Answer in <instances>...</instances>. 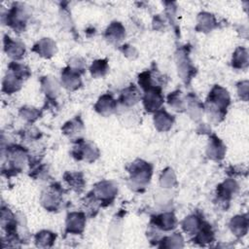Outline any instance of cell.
I'll return each mask as SVG.
<instances>
[{"label":"cell","instance_id":"6da1fadb","mask_svg":"<svg viewBox=\"0 0 249 249\" xmlns=\"http://www.w3.org/2000/svg\"><path fill=\"white\" fill-rule=\"evenodd\" d=\"M230 104L229 92L220 86H215L206 100V109L211 115L212 119L220 121L224 118L226 114L227 107Z\"/></svg>","mask_w":249,"mask_h":249},{"label":"cell","instance_id":"d590c367","mask_svg":"<svg viewBox=\"0 0 249 249\" xmlns=\"http://www.w3.org/2000/svg\"><path fill=\"white\" fill-rule=\"evenodd\" d=\"M238 94L239 96L244 99V100H247V96H248V82L247 81H244V82H241L239 85H238Z\"/></svg>","mask_w":249,"mask_h":249},{"label":"cell","instance_id":"d6986e66","mask_svg":"<svg viewBox=\"0 0 249 249\" xmlns=\"http://www.w3.org/2000/svg\"><path fill=\"white\" fill-rule=\"evenodd\" d=\"M33 51L44 57H51L55 53V43L50 38H44L34 46Z\"/></svg>","mask_w":249,"mask_h":249},{"label":"cell","instance_id":"f546056e","mask_svg":"<svg viewBox=\"0 0 249 249\" xmlns=\"http://www.w3.org/2000/svg\"><path fill=\"white\" fill-rule=\"evenodd\" d=\"M108 70V63L106 59H99L92 62L89 71L93 77H102Z\"/></svg>","mask_w":249,"mask_h":249},{"label":"cell","instance_id":"3957f363","mask_svg":"<svg viewBox=\"0 0 249 249\" xmlns=\"http://www.w3.org/2000/svg\"><path fill=\"white\" fill-rule=\"evenodd\" d=\"M6 18L7 24L10 25L15 30H17L18 32H19L24 29L27 19V13L22 5L17 3L9 11Z\"/></svg>","mask_w":249,"mask_h":249},{"label":"cell","instance_id":"7c38bea8","mask_svg":"<svg viewBox=\"0 0 249 249\" xmlns=\"http://www.w3.org/2000/svg\"><path fill=\"white\" fill-rule=\"evenodd\" d=\"M117 107V101L109 93L102 95L96 102L94 108L102 116L111 115Z\"/></svg>","mask_w":249,"mask_h":249},{"label":"cell","instance_id":"5b68a950","mask_svg":"<svg viewBox=\"0 0 249 249\" xmlns=\"http://www.w3.org/2000/svg\"><path fill=\"white\" fill-rule=\"evenodd\" d=\"M72 155L77 160H85L87 161H93L98 158V150L91 144L86 143L83 140L77 142V145L72 151Z\"/></svg>","mask_w":249,"mask_h":249},{"label":"cell","instance_id":"5bb4252c","mask_svg":"<svg viewBox=\"0 0 249 249\" xmlns=\"http://www.w3.org/2000/svg\"><path fill=\"white\" fill-rule=\"evenodd\" d=\"M206 153L210 159L218 160L224 158V155L226 153V147L218 137L213 135L209 139V144Z\"/></svg>","mask_w":249,"mask_h":249},{"label":"cell","instance_id":"8fae6325","mask_svg":"<svg viewBox=\"0 0 249 249\" xmlns=\"http://www.w3.org/2000/svg\"><path fill=\"white\" fill-rule=\"evenodd\" d=\"M177 65H178V72L185 82L187 79L190 80L192 75L194 74L195 68L192 66L191 62L189 61L188 55L185 51H179L177 53Z\"/></svg>","mask_w":249,"mask_h":249},{"label":"cell","instance_id":"52a82bcc","mask_svg":"<svg viewBox=\"0 0 249 249\" xmlns=\"http://www.w3.org/2000/svg\"><path fill=\"white\" fill-rule=\"evenodd\" d=\"M117 192L118 189L112 182L103 181L95 186L92 194L98 200L110 203V201L115 197Z\"/></svg>","mask_w":249,"mask_h":249},{"label":"cell","instance_id":"603a6c76","mask_svg":"<svg viewBox=\"0 0 249 249\" xmlns=\"http://www.w3.org/2000/svg\"><path fill=\"white\" fill-rule=\"evenodd\" d=\"M83 127H84V125H83V123H82L81 119L79 117H76L73 120L67 122L62 126L61 129L64 132V134H66L69 137H73V136H76V135L80 134Z\"/></svg>","mask_w":249,"mask_h":249},{"label":"cell","instance_id":"4fadbf2b","mask_svg":"<svg viewBox=\"0 0 249 249\" xmlns=\"http://www.w3.org/2000/svg\"><path fill=\"white\" fill-rule=\"evenodd\" d=\"M174 122L173 116L168 114L164 109L156 111L154 117V124L158 130L160 131H167L171 128Z\"/></svg>","mask_w":249,"mask_h":249},{"label":"cell","instance_id":"cb8c5ba5","mask_svg":"<svg viewBox=\"0 0 249 249\" xmlns=\"http://www.w3.org/2000/svg\"><path fill=\"white\" fill-rule=\"evenodd\" d=\"M248 65V53L244 48H237L232 55V66L234 68L243 69Z\"/></svg>","mask_w":249,"mask_h":249},{"label":"cell","instance_id":"7402d4cb","mask_svg":"<svg viewBox=\"0 0 249 249\" xmlns=\"http://www.w3.org/2000/svg\"><path fill=\"white\" fill-rule=\"evenodd\" d=\"M230 227L234 234L238 236L243 235L247 231L248 220L246 216H235L231 220Z\"/></svg>","mask_w":249,"mask_h":249},{"label":"cell","instance_id":"ba28073f","mask_svg":"<svg viewBox=\"0 0 249 249\" xmlns=\"http://www.w3.org/2000/svg\"><path fill=\"white\" fill-rule=\"evenodd\" d=\"M86 224V218L82 212H71L66 219V231L71 233H81Z\"/></svg>","mask_w":249,"mask_h":249},{"label":"cell","instance_id":"4316f807","mask_svg":"<svg viewBox=\"0 0 249 249\" xmlns=\"http://www.w3.org/2000/svg\"><path fill=\"white\" fill-rule=\"evenodd\" d=\"M55 239V234L49 231H42L35 235V243L38 247H49Z\"/></svg>","mask_w":249,"mask_h":249},{"label":"cell","instance_id":"4dcf8cb0","mask_svg":"<svg viewBox=\"0 0 249 249\" xmlns=\"http://www.w3.org/2000/svg\"><path fill=\"white\" fill-rule=\"evenodd\" d=\"M42 87L49 97H54L58 91V87L56 82L51 77H45L42 80Z\"/></svg>","mask_w":249,"mask_h":249},{"label":"cell","instance_id":"8d00e7d4","mask_svg":"<svg viewBox=\"0 0 249 249\" xmlns=\"http://www.w3.org/2000/svg\"><path fill=\"white\" fill-rule=\"evenodd\" d=\"M124 48L123 49V52H124V53L126 55V56H128V57H133V54H135L136 55V51H135V49L134 48H132L131 46H124Z\"/></svg>","mask_w":249,"mask_h":249},{"label":"cell","instance_id":"e575fe53","mask_svg":"<svg viewBox=\"0 0 249 249\" xmlns=\"http://www.w3.org/2000/svg\"><path fill=\"white\" fill-rule=\"evenodd\" d=\"M175 175L172 169L166 168L160 177V184L165 188H170L175 184Z\"/></svg>","mask_w":249,"mask_h":249},{"label":"cell","instance_id":"9c48e42d","mask_svg":"<svg viewBox=\"0 0 249 249\" xmlns=\"http://www.w3.org/2000/svg\"><path fill=\"white\" fill-rule=\"evenodd\" d=\"M61 82L63 87L68 89L73 90L78 89L81 86L80 72L70 66L66 67L61 73Z\"/></svg>","mask_w":249,"mask_h":249},{"label":"cell","instance_id":"30bf717a","mask_svg":"<svg viewBox=\"0 0 249 249\" xmlns=\"http://www.w3.org/2000/svg\"><path fill=\"white\" fill-rule=\"evenodd\" d=\"M4 50L7 54L14 59H18L22 57L25 52L24 44H22L20 41L13 40L7 35L4 37Z\"/></svg>","mask_w":249,"mask_h":249},{"label":"cell","instance_id":"2e32d148","mask_svg":"<svg viewBox=\"0 0 249 249\" xmlns=\"http://www.w3.org/2000/svg\"><path fill=\"white\" fill-rule=\"evenodd\" d=\"M154 225L163 231H170L176 227L177 220L173 213H163L153 218Z\"/></svg>","mask_w":249,"mask_h":249},{"label":"cell","instance_id":"277c9868","mask_svg":"<svg viewBox=\"0 0 249 249\" xmlns=\"http://www.w3.org/2000/svg\"><path fill=\"white\" fill-rule=\"evenodd\" d=\"M163 102L161 89L160 87H151L145 90L143 104L148 112L158 111Z\"/></svg>","mask_w":249,"mask_h":249},{"label":"cell","instance_id":"f1b7e54d","mask_svg":"<svg viewBox=\"0 0 249 249\" xmlns=\"http://www.w3.org/2000/svg\"><path fill=\"white\" fill-rule=\"evenodd\" d=\"M188 110L190 112V115L193 118H199V115L202 113L203 105L196 98L195 95H189L188 98Z\"/></svg>","mask_w":249,"mask_h":249},{"label":"cell","instance_id":"836d02e7","mask_svg":"<svg viewBox=\"0 0 249 249\" xmlns=\"http://www.w3.org/2000/svg\"><path fill=\"white\" fill-rule=\"evenodd\" d=\"M19 114H20L21 118L27 122L35 121L40 115L39 111L33 107H22L19 111Z\"/></svg>","mask_w":249,"mask_h":249},{"label":"cell","instance_id":"484cf974","mask_svg":"<svg viewBox=\"0 0 249 249\" xmlns=\"http://www.w3.org/2000/svg\"><path fill=\"white\" fill-rule=\"evenodd\" d=\"M64 179L68 185L76 191H81L84 188L85 181L83 174L80 172H66L64 174Z\"/></svg>","mask_w":249,"mask_h":249},{"label":"cell","instance_id":"83f0119b","mask_svg":"<svg viewBox=\"0 0 249 249\" xmlns=\"http://www.w3.org/2000/svg\"><path fill=\"white\" fill-rule=\"evenodd\" d=\"M167 102H168L169 106L172 107L176 111L182 112L186 108L185 102H184V99L182 98L180 90H176V91L170 93L167 97Z\"/></svg>","mask_w":249,"mask_h":249},{"label":"cell","instance_id":"1f68e13d","mask_svg":"<svg viewBox=\"0 0 249 249\" xmlns=\"http://www.w3.org/2000/svg\"><path fill=\"white\" fill-rule=\"evenodd\" d=\"M9 71L14 73L18 77H19L21 80L27 79L30 76L29 69L25 65L18 63V62H12L9 65Z\"/></svg>","mask_w":249,"mask_h":249},{"label":"cell","instance_id":"7a4b0ae2","mask_svg":"<svg viewBox=\"0 0 249 249\" xmlns=\"http://www.w3.org/2000/svg\"><path fill=\"white\" fill-rule=\"evenodd\" d=\"M128 171L132 186L141 188L149 183L152 175V166L142 160H137L131 163Z\"/></svg>","mask_w":249,"mask_h":249},{"label":"cell","instance_id":"8992f818","mask_svg":"<svg viewBox=\"0 0 249 249\" xmlns=\"http://www.w3.org/2000/svg\"><path fill=\"white\" fill-rule=\"evenodd\" d=\"M43 205L50 211L57 210L61 201V189L58 186H50L43 194L41 197Z\"/></svg>","mask_w":249,"mask_h":249},{"label":"cell","instance_id":"d4e9b609","mask_svg":"<svg viewBox=\"0 0 249 249\" xmlns=\"http://www.w3.org/2000/svg\"><path fill=\"white\" fill-rule=\"evenodd\" d=\"M202 223L203 222L200 220V218L196 215H191L183 221L182 228L189 234H195L200 229Z\"/></svg>","mask_w":249,"mask_h":249},{"label":"cell","instance_id":"ac0fdd59","mask_svg":"<svg viewBox=\"0 0 249 249\" xmlns=\"http://www.w3.org/2000/svg\"><path fill=\"white\" fill-rule=\"evenodd\" d=\"M125 36L124 27L121 22H112L105 32V37L110 43H119Z\"/></svg>","mask_w":249,"mask_h":249},{"label":"cell","instance_id":"ffe728a7","mask_svg":"<svg viewBox=\"0 0 249 249\" xmlns=\"http://www.w3.org/2000/svg\"><path fill=\"white\" fill-rule=\"evenodd\" d=\"M216 26V20L212 14L202 12L197 17L196 30L201 32H209Z\"/></svg>","mask_w":249,"mask_h":249},{"label":"cell","instance_id":"9a60e30c","mask_svg":"<svg viewBox=\"0 0 249 249\" xmlns=\"http://www.w3.org/2000/svg\"><path fill=\"white\" fill-rule=\"evenodd\" d=\"M140 98L141 93L139 89L134 85H130L122 91L119 100L124 106H132L137 103Z\"/></svg>","mask_w":249,"mask_h":249},{"label":"cell","instance_id":"44dd1931","mask_svg":"<svg viewBox=\"0 0 249 249\" xmlns=\"http://www.w3.org/2000/svg\"><path fill=\"white\" fill-rule=\"evenodd\" d=\"M22 81L19 77L9 71L3 80V91L7 93H13L18 90L21 87Z\"/></svg>","mask_w":249,"mask_h":249},{"label":"cell","instance_id":"e0dca14e","mask_svg":"<svg viewBox=\"0 0 249 249\" xmlns=\"http://www.w3.org/2000/svg\"><path fill=\"white\" fill-rule=\"evenodd\" d=\"M237 189L238 186L234 180H226L225 182L220 184L217 189V195L219 199L222 201H228L231 197V196L236 193Z\"/></svg>","mask_w":249,"mask_h":249},{"label":"cell","instance_id":"d6a6232c","mask_svg":"<svg viewBox=\"0 0 249 249\" xmlns=\"http://www.w3.org/2000/svg\"><path fill=\"white\" fill-rule=\"evenodd\" d=\"M162 241H164V244L162 243V247H182L183 246V238L181 236V234H179L178 232L173 233L171 236H168L164 239H162Z\"/></svg>","mask_w":249,"mask_h":249}]
</instances>
